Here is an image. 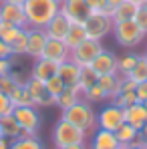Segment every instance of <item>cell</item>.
Masks as SVG:
<instances>
[{
	"instance_id": "1",
	"label": "cell",
	"mask_w": 147,
	"mask_h": 149,
	"mask_svg": "<svg viewBox=\"0 0 147 149\" xmlns=\"http://www.w3.org/2000/svg\"><path fill=\"white\" fill-rule=\"evenodd\" d=\"M22 8L26 16V26L45 28L61 12V2L59 0H26Z\"/></svg>"
},
{
	"instance_id": "2",
	"label": "cell",
	"mask_w": 147,
	"mask_h": 149,
	"mask_svg": "<svg viewBox=\"0 0 147 149\" xmlns=\"http://www.w3.org/2000/svg\"><path fill=\"white\" fill-rule=\"evenodd\" d=\"M61 119H65V121H69L71 125L79 127L87 135H91L97 129V111L93 109L91 103H87L85 99L77 101L73 107L65 109L63 115H61Z\"/></svg>"
},
{
	"instance_id": "3",
	"label": "cell",
	"mask_w": 147,
	"mask_h": 149,
	"mask_svg": "<svg viewBox=\"0 0 147 149\" xmlns=\"http://www.w3.org/2000/svg\"><path fill=\"white\" fill-rule=\"evenodd\" d=\"M87 141V133H83L79 127L71 125L65 119H59L52 127V143L56 149L69 147L75 143H85Z\"/></svg>"
},
{
	"instance_id": "4",
	"label": "cell",
	"mask_w": 147,
	"mask_h": 149,
	"mask_svg": "<svg viewBox=\"0 0 147 149\" xmlns=\"http://www.w3.org/2000/svg\"><path fill=\"white\" fill-rule=\"evenodd\" d=\"M113 36L117 40V45L123 49H135L139 47L147 36L141 32V28L137 26L135 20H123L113 24Z\"/></svg>"
},
{
	"instance_id": "5",
	"label": "cell",
	"mask_w": 147,
	"mask_h": 149,
	"mask_svg": "<svg viewBox=\"0 0 147 149\" xmlns=\"http://www.w3.org/2000/svg\"><path fill=\"white\" fill-rule=\"evenodd\" d=\"M113 24H115L113 18L107 16V14H103V12H91L87 16V20L83 22L87 36L95 38V40H101V42H103L105 36L113 34Z\"/></svg>"
},
{
	"instance_id": "6",
	"label": "cell",
	"mask_w": 147,
	"mask_h": 149,
	"mask_svg": "<svg viewBox=\"0 0 147 149\" xmlns=\"http://www.w3.org/2000/svg\"><path fill=\"white\" fill-rule=\"evenodd\" d=\"M12 115L26 135H38L40 125H42V117L38 113V107H14Z\"/></svg>"
},
{
	"instance_id": "7",
	"label": "cell",
	"mask_w": 147,
	"mask_h": 149,
	"mask_svg": "<svg viewBox=\"0 0 147 149\" xmlns=\"http://www.w3.org/2000/svg\"><path fill=\"white\" fill-rule=\"evenodd\" d=\"M103 50V42L95 38H85L79 47L71 50V61L79 67H91V63L97 58V54Z\"/></svg>"
},
{
	"instance_id": "8",
	"label": "cell",
	"mask_w": 147,
	"mask_h": 149,
	"mask_svg": "<svg viewBox=\"0 0 147 149\" xmlns=\"http://www.w3.org/2000/svg\"><path fill=\"white\" fill-rule=\"evenodd\" d=\"M123 123H125L123 109L117 107V105H113V103H107L97 113V127L99 129H105V131H113L115 133Z\"/></svg>"
},
{
	"instance_id": "9",
	"label": "cell",
	"mask_w": 147,
	"mask_h": 149,
	"mask_svg": "<svg viewBox=\"0 0 147 149\" xmlns=\"http://www.w3.org/2000/svg\"><path fill=\"white\" fill-rule=\"evenodd\" d=\"M61 14L69 18L71 24H83L91 14L87 0H61Z\"/></svg>"
},
{
	"instance_id": "10",
	"label": "cell",
	"mask_w": 147,
	"mask_h": 149,
	"mask_svg": "<svg viewBox=\"0 0 147 149\" xmlns=\"http://www.w3.org/2000/svg\"><path fill=\"white\" fill-rule=\"evenodd\" d=\"M0 22L14 24V26H26L22 4H14L10 0H0Z\"/></svg>"
},
{
	"instance_id": "11",
	"label": "cell",
	"mask_w": 147,
	"mask_h": 149,
	"mask_svg": "<svg viewBox=\"0 0 147 149\" xmlns=\"http://www.w3.org/2000/svg\"><path fill=\"white\" fill-rule=\"evenodd\" d=\"M30 97H32V103L34 107H52L54 105V97L49 93L47 85L42 81H36V79H28L24 83Z\"/></svg>"
},
{
	"instance_id": "12",
	"label": "cell",
	"mask_w": 147,
	"mask_h": 149,
	"mask_svg": "<svg viewBox=\"0 0 147 149\" xmlns=\"http://www.w3.org/2000/svg\"><path fill=\"white\" fill-rule=\"evenodd\" d=\"M49 36L45 32V28H30L28 26V45H26V56H30L32 61L34 58H40L42 56V50L47 45Z\"/></svg>"
},
{
	"instance_id": "13",
	"label": "cell",
	"mask_w": 147,
	"mask_h": 149,
	"mask_svg": "<svg viewBox=\"0 0 147 149\" xmlns=\"http://www.w3.org/2000/svg\"><path fill=\"white\" fill-rule=\"evenodd\" d=\"M42 56L52 61V63H56V65H61V63L71 58V49L65 45V40L49 38L47 45H45V50H42Z\"/></svg>"
},
{
	"instance_id": "14",
	"label": "cell",
	"mask_w": 147,
	"mask_h": 149,
	"mask_svg": "<svg viewBox=\"0 0 147 149\" xmlns=\"http://www.w3.org/2000/svg\"><path fill=\"white\" fill-rule=\"evenodd\" d=\"M117 63H119V56L111 50L103 49L97 54V58L91 63V69L97 74H109V73H117Z\"/></svg>"
},
{
	"instance_id": "15",
	"label": "cell",
	"mask_w": 147,
	"mask_h": 149,
	"mask_svg": "<svg viewBox=\"0 0 147 149\" xmlns=\"http://www.w3.org/2000/svg\"><path fill=\"white\" fill-rule=\"evenodd\" d=\"M59 71V65L52 63L49 58L40 56V58H34L32 61V67H30V79H36V81H42L47 83L49 79H52Z\"/></svg>"
},
{
	"instance_id": "16",
	"label": "cell",
	"mask_w": 147,
	"mask_h": 149,
	"mask_svg": "<svg viewBox=\"0 0 147 149\" xmlns=\"http://www.w3.org/2000/svg\"><path fill=\"white\" fill-rule=\"evenodd\" d=\"M119 141L115 137L113 131H105V129H95L91 133V143H89V149H119Z\"/></svg>"
},
{
	"instance_id": "17",
	"label": "cell",
	"mask_w": 147,
	"mask_h": 149,
	"mask_svg": "<svg viewBox=\"0 0 147 149\" xmlns=\"http://www.w3.org/2000/svg\"><path fill=\"white\" fill-rule=\"evenodd\" d=\"M121 81L123 77L119 73H109V74H99L97 85L103 89V93L107 95V101H113L119 91H121Z\"/></svg>"
},
{
	"instance_id": "18",
	"label": "cell",
	"mask_w": 147,
	"mask_h": 149,
	"mask_svg": "<svg viewBox=\"0 0 147 149\" xmlns=\"http://www.w3.org/2000/svg\"><path fill=\"white\" fill-rule=\"evenodd\" d=\"M123 115H125V123L133 125L135 129H141L147 123V107L143 103H133V105L125 107Z\"/></svg>"
},
{
	"instance_id": "19",
	"label": "cell",
	"mask_w": 147,
	"mask_h": 149,
	"mask_svg": "<svg viewBox=\"0 0 147 149\" xmlns=\"http://www.w3.org/2000/svg\"><path fill=\"white\" fill-rule=\"evenodd\" d=\"M69 28H71V22H69V18L65 16V14H56L52 20H50L49 24L45 26V32H47V36L49 38H56V40H65V36H67V32H69Z\"/></svg>"
},
{
	"instance_id": "20",
	"label": "cell",
	"mask_w": 147,
	"mask_h": 149,
	"mask_svg": "<svg viewBox=\"0 0 147 149\" xmlns=\"http://www.w3.org/2000/svg\"><path fill=\"white\" fill-rule=\"evenodd\" d=\"M56 74L61 77V81L65 83V87H77V85H79L81 67L69 58V61H65V63H61V65H59V71H56Z\"/></svg>"
},
{
	"instance_id": "21",
	"label": "cell",
	"mask_w": 147,
	"mask_h": 149,
	"mask_svg": "<svg viewBox=\"0 0 147 149\" xmlns=\"http://www.w3.org/2000/svg\"><path fill=\"white\" fill-rule=\"evenodd\" d=\"M83 99V93H81V89L79 87H67L56 99H54V105L61 109V111H65V109H69V107H73L77 101Z\"/></svg>"
},
{
	"instance_id": "22",
	"label": "cell",
	"mask_w": 147,
	"mask_h": 149,
	"mask_svg": "<svg viewBox=\"0 0 147 149\" xmlns=\"http://www.w3.org/2000/svg\"><path fill=\"white\" fill-rule=\"evenodd\" d=\"M139 8H141V6H137L135 2H129V0H125V2H121L119 6H115V10H113V16H111V18H113V22L133 20Z\"/></svg>"
},
{
	"instance_id": "23",
	"label": "cell",
	"mask_w": 147,
	"mask_h": 149,
	"mask_svg": "<svg viewBox=\"0 0 147 149\" xmlns=\"http://www.w3.org/2000/svg\"><path fill=\"white\" fill-rule=\"evenodd\" d=\"M0 129H2V137H8L10 141L12 139H18L22 135V129L18 121L14 119V115H4L0 117Z\"/></svg>"
},
{
	"instance_id": "24",
	"label": "cell",
	"mask_w": 147,
	"mask_h": 149,
	"mask_svg": "<svg viewBox=\"0 0 147 149\" xmlns=\"http://www.w3.org/2000/svg\"><path fill=\"white\" fill-rule=\"evenodd\" d=\"M8 97H10V101H12L14 107H34L32 97H30L26 85H16V89H14Z\"/></svg>"
},
{
	"instance_id": "25",
	"label": "cell",
	"mask_w": 147,
	"mask_h": 149,
	"mask_svg": "<svg viewBox=\"0 0 147 149\" xmlns=\"http://www.w3.org/2000/svg\"><path fill=\"white\" fill-rule=\"evenodd\" d=\"M26 45H28V26H24V28L16 34V38L8 45L10 54H12V56H26Z\"/></svg>"
},
{
	"instance_id": "26",
	"label": "cell",
	"mask_w": 147,
	"mask_h": 149,
	"mask_svg": "<svg viewBox=\"0 0 147 149\" xmlns=\"http://www.w3.org/2000/svg\"><path fill=\"white\" fill-rule=\"evenodd\" d=\"M10 149H45V147H42V143L36 135H26L22 131V135L18 139L10 141Z\"/></svg>"
},
{
	"instance_id": "27",
	"label": "cell",
	"mask_w": 147,
	"mask_h": 149,
	"mask_svg": "<svg viewBox=\"0 0 147 149\" xmlns=\"http://www.w3.org/2000/svg\"><path fill=\"white\" fill-rule=\"evenodd\" d=\"M85 38H89L87 32H85V26H83V24H71L69 32H67V36H65V45L73 50L75 47H79Z\"/></svg>"
},
{
	"instance_id": "28",
	"label": "cell",
	"mask_w": 147,
	"mask_h": 149,
	"mask_svg": "<svg viewBox=\"0 0 147 149\" xmlns=\"http://www.w3.org/2000/svg\"><path fill=\"white\" fill-rule=\"evenodd\" d=\"M99 81V74L91 69V67H81V74H79V89H81V93H85L87 89H91V87H95Z\"/></svg>"
},
{
	"instance_id": "29",
	"label": "cell",
	"mask_w": 147,
	"mask_h": 149,
	"mask_svg": "<svg viewBox=\"0 0 147 149\" xmlns=\"http://www.w3.org/2000/svg\"><path fill=\"white\" fill-rule=\"evenodd\" d=\"M137 133H139V129H135L133 125H129V123H123L121 127L115 131V137H117L119 145L127 147V145H131V143H133V139L137 137Z\"/></svg>"
},
{
	"instance_id": "30",
	"label": "cell",
	"mask_w": 147,
	"mask_h": 149,
	"mask_svg": "<svg viewBox=\"0 0 147 149\" xmlns=\"http://www.w3.org/2000/svg\"><path fill=\"white\" fill-rule=\"evenodd\" d=\"M137 58H139V52H127V54H123L119 56V63H117V73L121 74V77H127V74L133 71V67L137 65Z\"/></svg>"
},
{
	"instance_id": "31",
	"label": "cell",
	"mask_w": 147,
	"mask_h": 149,
	"mask_svg": "<svg viewBox=\"0 0 147 149\" xmlns=\"http://www.w3.org/2000/svg\"><path fill=\"white\" fill-rule=\"evenodd\" d=\"M131 81H135L137 85L139 83H143L147 81V52L145 54H139V58H137V65L133 67V71L127 74Z\"/></svg>"
},
{
	"instance_id": "32",
	"label": "cell",
	"mask_w": 147,
	"mask_h": 149,
	"mask_svg": "<svg viewBox=\"0 0 147 149\" xmlns=\"http://www.w3.org/2000/svg\"><path fill=\"white\" fill-rule=\"evenodd\" d=\"M24 26H14V24H6V22H0V38L6 42V45H10L14 38H16V34L22 30Z\"/></svg>"
},
{
	"instance_id": "33",
	"label": "cell",
	"mask_w": 147,
	"mask_h": 149,
	"mask_svg": "<svg viewBox=\"0 0 147 149\" xmlns=\"http://www.w3.org/2000/svg\"><path fill=\"white\" fill-rule=\"evenodd\" d=\"M111 103L117 105V107H121V109H125V107H129V105H133V103H139V99H137V93H135V91H121Z\"/></svg>"
},
{
	"instance_id": "34",
	"label": "cell",
	"mask_w": 147,
	"mask_h": 149,
	"mask_svg": "<svg viewBox=\"0 0 147 149\" xmlns=\"http://www.w3.org/2000/svg\"><path fill=\"white\" fill-rule=\"evenodd\" d=\"M83 99L87 101V103H103V101H107V95L103 93V89L95 85V87H91V89H87L85 93H83Z\"/></svg>"
},
{
	"instance_id": "35",
	"label": "cell",
	"mask_w": 147,
	"mask_h": 149,
	"mask_svg": "<svg viewBox=\"0 0 147 149\" xmlns=\"http://www.w3.org/2000/svg\"><path fill=\"white\" fill-rule=\"evenodd\" d=\"M87 6L91 8V12H103L107 16H113V6H109L107 0H87Z\"/></svg>"
},
{
	"instance_id": "36",
	"label": "cell",
	"mask_w": 147,
	"mask_h": 149,
	"mask_svg": "<svg viewBox=\"0 0 147 149\" xmlns=\"http://www.w3.org/2000/svg\"><path fill=\"white\" fill-rule=\"evenodd\" d=\"M45 85H47L49 93L52 95V97H54V99H56V97H59V95H61V93H63L65 89H67V87H65V83L61 81V77H59V74H54L52 79H49V81H47Z\"/></svg>"
},
{
	"instance_id": "37",
	"label": "cell",
	"mask_w": 147,
	"mask_h": 149,
	"mask_svg": "<svg viewBox=\"0 0 147 149\" xmlns=\"http://www.w3.org/2000/svg\"><path fill=\"white\" fill-rule=\"evenodd\" d=\"M16 85H20V83H16L14 79H12V74H2L0 77V93H4V95H10L14 89H16ZM24 85V83H22Z\"/></svg>"
},
{
	"instance_id": "38",
	"label": "cell",
	"mask_w": 147,
	"mask_h": 149,
	"mask_svg": "<svg viewBox=\"0 0 147 149\" xmlns=\"http://www.w3.org/2000/svg\"><path fill=\"white\" fill-rule=\"evenodd\" d=\"M14 113V105H12V101L8 95H4V93H0V117H4V115H12Z\"/></svg>"
},
{
	"instance_id": "39",
	"label": "cell",
	"mask_w": 147,
	"mask_h": 149,
	"mask_svg": "<svg viewBox=\"0 0 147 149\" xmlns=\"http://www.w3.org/2000/svg\"><path fill=\"white\" fill-rule=\"evenodd\" d=\"M135 22H137V26L141 28V32L147 36V10L141 6L139 10H137V14H135V18H133Z\"/></svg>"
},
{
	"instance_id": "40",
	"label": "cell",
	"mask_w": 147,
	"mask_h": 149,
	"mask_svg": "<svg viewBox=\"0 0 147 149\" xmlns=\"http://www.w3.org/2000/svg\"><path fill=\"white\" fill-rule=\"evenodd\" d=\"M135 93H137L139 103H145V101H147V81H143V83H139V85H137Z\"/></svg>"
},
{
	"instance_id": "41",
	"label": "cell",
	"mask_w": 147,
	"mask_h": 149,
	"mask_svg": "<svg viewBox=\"0 0 147 149\" xmlns=\"http://www.w3.org/2000/svg\"><path fill=\"white\" fill-rule=\"evenodd\" d=\"M10 69H12V58L10 56L8 58H0V77L2 74H8Z\"/></svg>"
},
{
	"instance_id": "42",
	"label": "cell",
	"mask_w": 147,
	"mask_h": 149,
	"mask_svg": "<svg viewBox=\"0 0 147 149\" xmlns=\"http://www.w3.org/2000/svg\"><path fill=\"white\" fill-rule=\"evenodd\" d=\"M8 56H12V54H10V49H8V45L0 38V58H8Z\"/></svg>"
},
{
	"instance_id": "43",
	"label": "cell",
	"mask_w": 147,
	"mask_h": 149,
	"mask_svg": "<svg viewBox=\"0 0 147 149\" xmlns=\"http://www.w3.org/2000/svg\"><path fill=\"white\" fill-rule=\"evenodd\" d=\"M0 149H10V139L8 137H0Z\"/></svg>"
},
{
	"instance_id": "44",
	"label": "cell",
	"mask_w": 147,
	"mask_h": 149,
	"mask_svg": "<svg viewBox=\"0 0 147 149\" xmlns=\"http://www.w3.org/2000/svg\"><path fill=\"white\" fill-rule=\"evenodd\" d=\"M63 149H89V145L85 141V143H75V145H69V147H63Z\"/></svg>"
},
{
	"instance_id": "45",
	"label": "cell",
	"mask_w": 147,
	"mask_h": 149,
	"mask_svg": "<svg viewBox=\"0 0 147 149\" xmlns=\"http://www.w3.org/2000/svg\"><path fill=\"white\" fill-rule=\"evenodd\" d=\"M139 135H141V137H143V141H145V145H147V123L143 125V127H141V129H139Z\"/></svg>"
},
{
	"instance_id": "46",
	"label": "cell",
	"mask_w": 147,
	"mask_h": 149,
	"mask_svg": "<svg viewBox=\"0 0 147 149\" xmlns=\"http://www.w3.org/2000/svg\"><path fill=\"white\" fill-rule=\"evenodd\" d=\"M107 2H109V6H113V8H115V6H119V4L125 2V0H107Z\"/></svg>"
},
{
	"instance_id": "47",
	"label": "cell",
	"mask_w": 147,
	"mask_h": 149,
	"mask_svg": "<svg viewBox=\"0 0 147 149\" xmlns=\"http://www.w3.org/2000/svg\"><path fill=\"white\" fill-rule=\"evenodd\" d=\"M129 2H135L137 6H143V2H145V0H129Z\"/></svg>"
},
{
	"instance_id": "48",
	"label": "cell",
	"mask_w": 147,
	"mask_h": 149,
	"mask_svg": "<svg viewBox=\"0 0 147 149\" xmlns=\"http://www.w3.org/2000/svg\"><path fill=\"white\" fill-rule=\"evenodd\" d=\"M125 149H145V147H137V145H127Z\"/></svg>"
},
{
	"instance_id": "49",
	"label": "cell",
	"mask_w": 147,
	"mask_h": 149,
	"mask_svg": "<svg viewBox=\"0 0 147 149\" xmlns=\"http://www.w3.org/2000/svg\"><path fill=\"white\" fill-rule=\"evenodd\" d=\"M10 2H14V4H24L26 0H10Z\"/></svg>"
},
{
	"instance_id": "50",
	"label": "cell",
	"mask_w": 147,
	"mask_h": 149,
	"mask_svg": "<svg viewBox=\"0 0 147 149\" xmlns=\"http://www.w3.org/2000/svg\"><path fill=\"white\" fill-rule=\"evenodd\" d=\"M143 8H145V10H147V0H145V2H143Z\"/></svg>"
},
{
	"instance_id": "51",
	"label": "cell",
	"mask_w": 147,
	"mask_h": 149,
	"mask_svg": "<svg viewBox=\"0 0 147 149\" xmlns=\"http://www.w3.org/2000/svg\"><path fill=\"white\" fill-rule=\"evenodd\" d=\"M0 137H2V129H0Z\"/></svg>"
},
{
	"instance_id": "52",
	"label": "cell",
	"mask_w": 147,
	"mask_h": 149,
	"mask_svg": "<svg viewBox=\"0 0 147 149\" xmlns=\"http://www.w3.org/2000/svg\"><path fill=\"white\" fill-rule=\"evenodd\" d=\"M119 149H125V147H123V145H121V147H119Z\"/></svg>"
},
{
	"instance_id": "53",
	"label": "cell",
	"mask_w": 147,
	"mask_h": 149,
	"mask_svg": "<svg viewBox=\"0 0 147 149\" xmlns=\"http://www.w3.org/2000/svg\"><path fill=\"white\" fill-rule=\"evenodd\" d=\"M59 2H61V0H59Z\"/></svg>"
}]
</instances>
